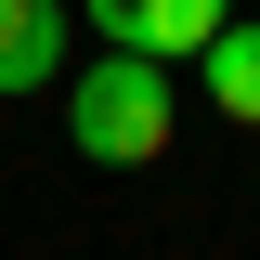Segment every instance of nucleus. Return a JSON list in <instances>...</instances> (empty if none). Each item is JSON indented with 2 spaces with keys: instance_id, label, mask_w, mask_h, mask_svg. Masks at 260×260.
I'll use <instances>...</instances> for the list:
<instances>
[{
  "instance_id": "1",
  "label": "nucleus",
  "mask_w": 260,
  "mask_h": 260,
  "mask_svg": "<svg viewBox=\"0 0 260 260\" xmlns=\"http://www.w3.org/2000/svg\"><path fill=\"white\" fill-rule=\"evenodd\" d=\"M169 130H182V91H169V65H156V52H104V65H78L65 143H78L91 169H156V156H169Z\"/></svg>"
},
{
  "instance_id": "2",
  "label": "nucleus",
  "mask_w": 260,
  "mask_h": 260,
  "mask_svg": "<svg viewBox=\"0 0 260 260\" xmlns=\"http://www.w3.org/2000/svg\"><path fill=\"white\" fill-rule=\"evenodd\" d=\"M91 26H104V52H208V39L234 26V0H91Z\"/></svg>"
},
{
  "instance_id": "3",
  "label": "nucleus",
  "mask_w": 260,
  "mask_h": 260,
  "mask_svg": "<svg viewBox=\"0 0 260 260\" xmlns=\"http://www.w3.org/2000/svg\"><path fill=\"white\" fill-rule=\"evenodd\" d=\"M65 78V0H0V91H52Z\"/></svg>"
},
{
  "instance_id": "4",
  "label": "nucleus",
  "mask_w": 260,
  "mask_h": 260,
  "mask_svg": "<svg viewBox=\"0 0 260 260\" xmlns=\"http://www.w3.org/2000/svg\"><path fill=\"white\" fill-rule=\"evenodd\" d=\"M195 78H208V104H221L234 130H260V26H221L195 52Z\"/></svg>"
}]
</instances>
